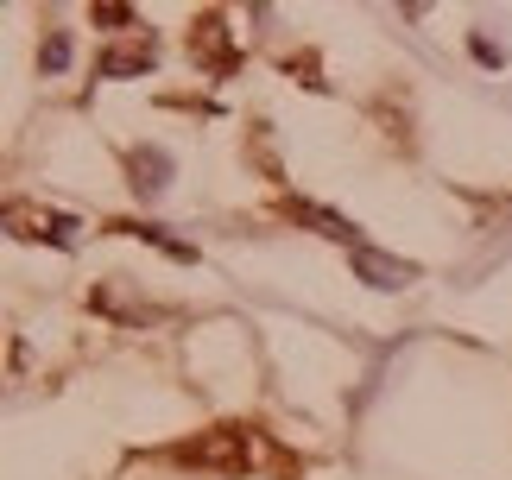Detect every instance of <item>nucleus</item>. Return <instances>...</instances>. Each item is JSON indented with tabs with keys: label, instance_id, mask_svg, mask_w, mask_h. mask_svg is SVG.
Instances as JSON below:
<instances>
[{
	"label": "nucleus",
	"instance_id": "obj_3",
	"mask_svg": "<svg viewBox=\"0 0 512 480\" xmlns=\"http://www.w3.org/2000/svg\"><path fill=\"white\" fill-rule=\"evenodd\" d=\"M64 57H70V38L51 32V38H45V70H64Z\"/></svg>",
	"mask_w": 512,
	"mask_h": 480
},
{
	"label": "nucleus",
	"instance_id": "obj_1",
	"mask_svg": "<svg viewBox=\"0 0 512 480\" xmlns=\"http://www.w3.org/2000/svg\"><path fill=\"white\" fill-rule=\"evenodd\" d=\"M127 165H140V190H146V196H159V190H165V171H171V158H165V152H133Z\"/></svg>",
	"mask_w": 512,
	"mask_h": 480
},
{
	"label": "nucleus",
	"instance_id": "obj_2",
	"mask_svg": "<svg viewBox=\"0 0 512 480\" xmlns=\"http://www.w3.org/2000/svg\"><path fill=\"white\" fill-rule=\"evenodd\" d=\"M361 278H367V285H405V266H399V259H373V253H361Z\"/></svg>",
	"mask_w": 512,
	"mask_h": 480
}]
</instances>
